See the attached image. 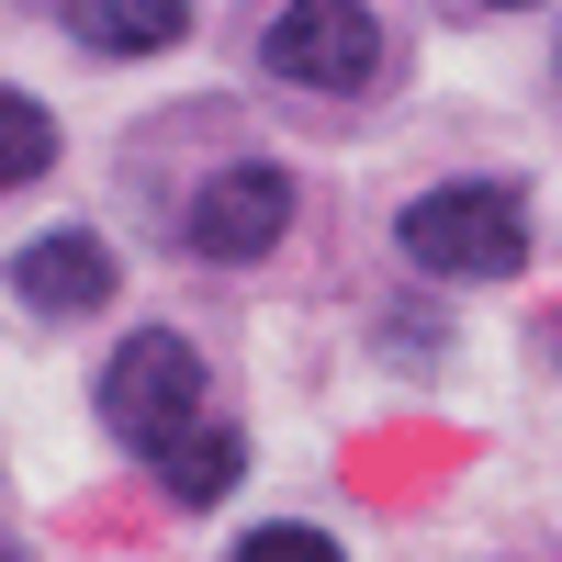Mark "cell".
I'll list each match as a JSON object with an SVG mask.
<instances>
[{"label":"cell","mask_w":562,"mask_h":562,"mask_svg":"<svg viewBox=\"0 0 562 562\" xmlns=\"http://www.w3.org/2000/svg\"><path fill=\"white\" fill-rule=\"evenodd\" d=\"M394 237H405L416 270H439V281H506V270L529 259L518 192H495V180H450V192L405 203V214H394Z\"/></svg>","instance_id":"cell-1"},{"label":"cell","mask_w":562,"mask_h":562,"mask_svg":"<svg viewBox=\"0 0 562 562\" xmlns=\"http://www.w3.org/2000/svg\"><path fill=\"white\" fill-rule=\"evenodd\" d=\"M102 416H113V439H135L147 461L180 450L192 416H203V349L180 338V326H135L113 349V371H102Z\"/></svg>","instance_id":"cell-2"},{"label":"cell","mask_w":562,"mask_h":562,"mask_svg":"<svg viewBox=\"0 0 562 562\" xmlns=\"http://www.w3.org/2000/svg\"><path fill=\"white\" fill-rule=\"evenodd\" d=\"M270 79L293 90H371V68H383V23L360 12V0H281L270 23Z\"/></svg>","instance_id":"cell-3"},{"label":"cell","mask_w":562,"mask_h":562,"mask_svg":"<svg viewBox=\"0 0 562 562\" xmlns=\"http://www.w3.org/2000/svg\"><path fill=\"white\" fill-rule=\"evenodd\" d=\"M281 225H293V180L270 158H237L192 192V248L203 259H259V248H281Z\"/></svg>","instance_id":"cell-4"},{"label":"cell","mask_w":562,"mask_h":562,"mask_svg":"<svg viewBox=\"0 0 562 562\" xmlns=\"http://www.w3.org/2000/svg\"><path fill=\"white\" fill-rule=\"evenodd\" d=\"M12 293L34 304V315H90L113 293V248L102 237H34L23 259H12Z\"/></svg>","instance_id":"cell-5"},{"label":"cell","mask_w":562,"mask_h":562,"mask_svg":"<svg viewBox=\"0 0 562 562\" xmlns=\"http://www.w3.org/2000/svg\"><path fill=\"white\" fill-rule=\"evenodd\" d=\"M68 34L90 57H169L192 34V0H68Z\"/></svg>","instance_id":"cell-6"},{"label":"cell","mask_w":562,"mask_h":562,"mask_svg":"<svg viewBox=\"0 0 562 562\" xmlns=\"http://www.w3.org/2000/svg\"><path fill=\"white\" fill-rule=\"evenodd\" d=\"M248 473V450H237V428H192L180 450H158V484L180 495V506H214L225 484Z\"/></svg>","instance_id":"cell-7"},{"label":"cell","mask_w":562,"mask_h":562,"mask_svg":"<svg viewBox=\"0 0 562 562\" xmlns=\"http://www.w3.org/2000/svg\"><path fill=\"white\" fill-rule=\"evenodd\" d=\"M45 158H57V113L23 102V90H0V192L45 180Z\"/></svg>","instance_id":"cell-8"},{"label":"cell","mask_w":562,"mask_h":562,"mask_svg":"<svg viewBox=\"0 0 562 562\" xmlns=\"http://www.w3.org/2000/svg\"><path fill=\"white\" fill-rule=\"evenodd\" d=\"M237 562H338V540H326V529H248Z\"/></svg>","instance_id":"cell-9"},{"label":"cell","mask_w":562,"mask_h":562,"mask_svg":"<svg viewBox=\"0 0 562 562\" xmlns=\"http://www.w3.org/2000/svg\"><path fill=\"white\" fill-rule=\"evenodd\" d=\"M0 562H23V551H12V540H0Z\"/></svg>","instance_id":"cell-10"},{"label":"cell","mask_w":562,"mask_h":562,"mask_svg":"<svg viewBox=\"0 0 562 562\" xmlns=\"http://www.w3.org/2000/svg\"><path fill=\"white\" fill-rule=\"evenodd\" d=\"M495 12H518V0H495Z\"/></svg>","instance_id":"cell-11"}]
</instances>
